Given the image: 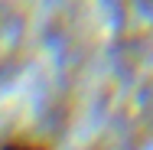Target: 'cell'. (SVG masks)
<instances>
[{
    "mask_svg": "<svg viewBox=\"0 0 153 150\" xmlns=\"http://www.w3.org/2000/svg\"><path fill=\"white\" fill-rule=\"evenodd\" d=\"M0 150H49V144L39 137H30V134H13V137L0 140Z\"/></svg>",
    "mask_w": 153,
    "mask_h": 150,
    "instance_id": "6da1fadb",
    "label": "cell"
}]
</instances>
